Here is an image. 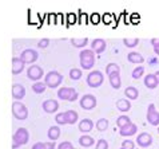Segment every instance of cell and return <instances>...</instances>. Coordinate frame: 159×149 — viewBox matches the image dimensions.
<instances>
[{
	"instance_id": "obj_1",
	"label": "cell",
	"mask_w": 159,
	"mask_h": 149,
	"mask_svg": "<svg viewBox=\"0 0 159 149\" xmlns=\"http://www.w3.org/2000/svg\"><path fill=\"white\" fill-rule=\"evenodd\" d=\"M79 62L83 70H91L95 65V54L92 50H82L79 54Z\"/></svg>"
},
{
	"instance_id": "obj_2",
	"label": "cell",
	"mask_w": 159,
	"mask_h": 149,
	"mask_svg": "<svg viewBox=\"0 0 159 149\" xmlns=\"http://www.w3.org/2000/svg\"><path fill=\"white\" fill-rule=\"evenodd\" d=\"M28 140H30V133H28V130L25 129V128H19L15 132L14 134V137H12V148L16 149V148H19L21 145H25V144L28 142Z\"/></svg>"
},
{
	"instance_id": "obj_3",
	"label": "cell",
	"mask_w": 159,
	"mask_h": 149,
	"mask_svg": "<svg viewBox=\"0 0 159 149\" xmlns=\"http://www.w3.org/2000/svg\"><path fill=\"white\" fill-rule=\"evenodd\" d=\"M61 82H63V75L59 71H55V70L50 71L46 75V78H44V85L47 87H51V89H55V87L60 86Z\"/></svg>"
},
{
	"instance_id": "obj_4",
	"label": "cell",
	"mask_w": 159,
	"mask_h": 149,
	"mask_svg": "<svg viewBox=\"0 0 159 149\" xmlns=\"http://www.w3.org/2000/svg\"><path fill=\"white\" fill-rule=\"evenodd\" d=\"M12 114L16 120H25L28 117V109L24 103H21L20 101H15L12 103Z\"/></svg>"
},
{
	"instance_id": "obj_5",
	"label": "cell",
	"mask_w": 159,
	"mask_h": 149,
	"mask_svg": "<svg viewBox=\"0 0 159 149\" xmlns=\"http://www.w3.org/2000/svg\"><path fill=\"white\" fill-rule=\"evenodd\" d=\"M78 91L74 87H60L58 91V97L63 101H68V102H75L78 99Z\"/></svg>"
},
{
	"instance_id": "obj_6",
	"label": "cell",
	"mask_w": 159,
	"mask_h": 149,
	"mask_svg": "<svg viewBox=\"0 0 159 149\" xmlns=\"http://www.w3.org/2000/svg\"><path fill=\"white\" fill-rule=\"evenodd\" d=\"M104 82V75L102 71H98V70H95V71H91L90 74L87 75V85L90 87H96L102 86V83Z\"/></svg>"
},
{
	"instance_id": "obj_7",
	"label": "cell",
	"mask_w": 159,
	"mask_h": 149,
	"mask_svg": "<svg viewBox=\"0 0 159 149\" xmlns=\"http://www.w3.org/2000/svg\"><path fill=\"white\" fill-rule=\"evenodd\" d=\"M43 69L40 66H38V65H31V66L27 69V77L28 79L34 81V82H38L40 78L43 77Z\"/></svg>"
},
{
	"instance_id": "obj_8",
	"label": "cell",
	"mask_w": 159,
	"mask_h": 149,
	"mask_svg": "<svg viewBox=\"0 0 159 149\" xmlns=\"http://www.w3.org/2000/svg\"><path fill=\"white\" fill-rule=\"evenodd\" d=\"M96 98L92 94H86L80 98V108L84 109V110H91L96 106Z\"/></svg>"
},
{
	"instance_id": "obj_9",
	"label": "cell",
	"mask_w": 159,
	"mask_h": 149,
	"mask_svg": "<svg viewBox=\"0 0 159 149\" xmlns=\"http://www.w3.org/2000/svg\"><path fill=\"white\" fill-rule=\"evenodd\" d=\"M19 58L24 65L25 63H34V62L38 60V52L35 50H32V49H27V50H24L23 52H21Z\"/></svg>"
},
{
	"instance_id": "obj_10",
	"label": "cell",
	"mask_w": 159,
	"mask_h": 149,
	"mask_svg": "<svg viewBox=\"0 0 159 149\" xmlns=\"http://www.w3.org/2000/svg\"><path fill=\"white\" fill-rule=\"evenodd\" d=\"M147 121L150 125L159 126V113L157 112L154 103H150V106L147 109Z\"/></svg>"
},
{
	"instance_id": "obj_11",
	"label": "cell",
	"mask_w": 159,
	"mask_h": 149,
	"mask_svg": "<svg viewBox=\"0 0 159 149\" xmlns=\"http://www.w3.org/2000/svg\"><path fill=\"white\" fill-rule=\"evenodd\" d=\"M42 108H43V110L46 113H48V114H52V113L58 112L59 103H58V101H56V99H47V101H44V102L42 103Z\"/></svg>"
},
{
	"instance_id": "obj_12",
	"label": "cell",
	"mask_w": 159,
	"mask_h": 149,
	"mask_svg": "<svg viewBox=\"0 0 159 149\" xmlns=\"http://www.w3.org/2000/svg\"><path fill=\"white\" fill-rule=\"evenodd\" d=\"M136 144L142 148H148L152 144V136L150 133H140L139 136H136Z\"/></svg>"
},
{
	"instance_id": "obj_13",
	"label": "cell",
	"mask_w": 159,
	"mask_h": 149,
	"mask_svg": "<svg viewBox=\"0 0 159 149\" xmlns=\"http://www.w3.org/2000/svg\"><path fill=\"white\" fill-rule=\"evenodd\" d=\"M25 97V87L20 83H14L12 85V98L16 101H20Z\"/></svg>"
},
{
	"instance_id": "obj_14",
	"label": "cell",
	"mask_w": 159,
	"mask_h": 149,
	"mask_svg": "<svg viewBox=\"0 0 159 149\" xmlns=\"http://www.w3.org/2000/svg\"><path fill=\"white\" fill-rule=\"evenodd\" d=\"M136 132H138V126L135 124H132V122H130L129 125H125L123 128L119 129V134L122 137H130V136L136 134Z\"/></svg>"
},
{
	"instance_id": "obj_15",
	"label": "cell",
	"mask_w": 159,
	"mask_h": 149,
	"mask_svg": "<svg viewBox=\"0 0 159 149\" xmlns=\"http://www.w3.org/2000/svg\"><path fill=\"white\" fill-rule=\"evenodd\" d=\"M106 47H107V43H106L104 39H94V41L91 42V50L94 51V54H102Z\"/></svg>"
},
{
	"instance_id": "obj_16",
	"label": "cell",
	"mask_w": 159,
	"mask_h": 149,
	"mask_svg": "<svg viewBox=\"0 0 159 149\" xmlns=\"http://www.w3.org/2000/svg\"><path fill=\"white\" fill-rule=\"evenodd\" d=\"M94 129V122H92L90 118H84V120H82L79 122V130H80L82 133H88L91 132V130Z\"/></svg>"
},
{
	"instance_id": "obj_17",
	"label": "cell",
	"mask_w": 159,
	"mask_h": 149,
	"mask_svg": "<svg viewBox=\"0 0 159 149\" xmlns=\"http://www.w3.org/2000/svg\"><path fill=\"white\" fill-rule=\"evenodd\" d=\"M24 70V63L20 60V58H12V74L17 75Z\"/></svg>"
},
{
	"instance_id": "obj_18",
	"label": "cell",
	"mask_w": 159,
	"mask_h": 149,
	"mask_svg": "<svg viewBox=\"0 0 159 149\" xmlns=\"http://www.w3.org/2000/svg\"><path fill=\"white\" fill-rule=\"evenodd\" d=\"M116 108H118L119 112L126 113V112H129L130 109H131V102H130L129 99H125V98L118 99L116 101Z\"/></svg>"
},
{
	"instance_id": "obj_19",
	"label": "cell",
	"mask_w": 159,
	"mask_h": 149,
	"mask_svg": "<svg viewBox=\"0 0 159 149\" xmlns=\"http://www.w3.org/2000/svg\"><path fill=\"white\" fill-rule=\"evenodd\" d=\"M47 136H48V138H50L52 142H55L56 140L60 137V128L59 126H56V125L51 126V128L48 129V132H47Z\"/></svg>"
},
{
	"instance_id": "obj_20",
	"label": "cell",
	"mask_w": 159,
	"mask_h": 149,
	"mask_svg": "<svg viewBox=\"0 0 159 149\" xmlns=\"http://www.w3.org/2000/svg\"><path fill=\"white\" fill-rule=\"evenodd\" d=\"M110 79V83H111V86L114 89H120L122 86V79H120V73H115V74H111V75L108 77Z\"/></svg>"
},
{
	"instance_id": "obj_21",
	"label": "cell",
	"mask_w": 159,
	"mask_h": 149,
	"mask_svg": "<svg viewBox=\"0 0 159 149\" xmlns=\"http://www.w3.org/2000/svg\"><path fill=\"white\" fill-rule=\"evenodd\" d=\"M144 86L147 89H155L158 86V82H157V78L154 74H148V75L144 77Z\"/></svg>"
},
{
	"instance_id": "obj_22",
	"label": "cell",
	"mask_w": 159,
	"mask_h": 149,
	"mask_svg": "<svg viewBox=\"0 0 159 149\" xmlns=\"http://www.w3.org/2000/svg\"><path fill=\"white\" fill-rule=\"evenodd\" d=\"M127 60H129V62H131V63H138V65H140V63L144 62V58L139 54V52L132 51V52H130V54L127 55Z\"/></svg>"
},
{
	"instance_id": "obj_23",
	"label": "cell",
	"mask_w": 159,
	"mask_h": 149,
	"mask_svg": "<svg viewBox=\"0 0 159 149\" xmlns=\"http://www.w3.org/2000/svg\"><path fill=\"white\" fill-rule=\"evenodd\" d=\"M64 116H66V120H67V124H70V125H74V124H76V122H78L79 114L75 110L64 112Z\"/></svg>"
},
{
	"instance_id": "obj_24",
	"label": "cell",
	"mask_w": 159,
	"mask_h": 149,
	"mask_svg": "<svg viewBox=\"0 0 159 149\" xmlns=\"http://www.w3.org/2000/svg\"><path fill=\"white\" fill-rule=\"evenodd\" d=\"M125 95L129 98V101L130 99H136L139 97V90L134 86H129V87H126V90H125Z\"/></svg>"
},
{
	"instance_id": "obj_25",
	"label": "cell",
	"mask_w": 159,
	"mask_h": 149,
	"mask_svg": "<svg viewBox=\"0 0 159 149\" xmlns=\"http://www.w3.org/2000/svg\"><path fill=\"white\" fill-rule=\"evenodd\" d=\"M79 144H80V147H83V148H90V147L94 145L95 141L91 136L84 134V136H80V137H79Z\"/></svg>"
},
{
	"instance_id": "obj_26",
	"label": "cell",
	"mask_w": 159,
	"mask_h": 149,
	"mask_svg": "<svg viewBox=\"0 0 159 149\" xmlns=\"http://www.w3.org/2000/svg\"><path fill=\"white\" fill-rule=\"evenodd\" d=\"M70 42H71V45L74 47H78V49H83V47H86L88 45L87 38H72L70 39Z\"/></svg>"
},
{
	"instance_id": "obj_27",
	"label": "cell",
	"mask_w": 159,
	"mask_h": 149,
	"mask_svg": "<svg viewBox=\"0 0 159 149\" xmlns=\"http://www.w3.org/2000/svg\"><path fill=\"white\" fill-rule=\"evenodd\" d=\"M46 85H44V82H35L32 85V91L36 94H43L44 91H46Z\"/></svg>"
},
{
	"instance_id": "obj_28",
	"label": "cell",
	"mask_w": 159,
	"mask_h": 149,
	"mask_svg": "<svg viewBox=\"0 0 159 149\" xmlns=\"http://www.w3.org/2000/svg\"><path fill=\"white\" fill-rule=\"evenodd\" d=\"M107 128H108L107 118H99V120L96 121V129H98L99 132H104V130H107Z\"/></svg>"
},
{
	"instance_id": "obj_29",
	"label": "cell",
	"mask_w": 159,
	"mask_h": 149,
	"mask_svg": "<svg viewBox=\"0 0 159 149\" xmlns=\"http://www.w3.org/2000/svg\"><path fill=\"white\" fill-rule=\"evenodd\" d=\"M106 73H107V75L110 77L111 74L120 73V67H119L116 63H108L107 66H106Z\"/></svg>"
},
{
	"instance_id": "obj_30",
	"label": "cell",
	"mask_w": 159,
	"mask_h": 149,
	"mask_svg": "<svg viewBox=\"0 0 159 149\" xmlns=\"http://www.w3.org/2000/svg\"><path fill=\"white\" fill-rule=\"evenodd\" d=\"M82 75H83V73H82L80 69L74 67V69L70 70V78H71L72 81H79L82 78Z\"/></svg>"
},
{
	"instance_id": "obj_31",
	"label": "cell",
	"mask_w": 159,
	"mask_h": 149,
	"mask_svg": "<svg viewBox=\"0 0 159 149\" xmlns=\"http://www.w3.org/2000/svg\"><path fill=\"white\" fill-rule=\"evenodd\" d=\"M130 122H131V120H130V117H129V116L122 114L120 117H118V120H116V125L119 126V129H120V128H123L125 125H129Z\"/></svg>"
},
{
	"instance_id": "obj_32",
	"label": "cell",
	"mask_w": 159,
	"mask_h": 149,
	"mask_svg": "<svg viewBox=\"0 0 159 149\" xmlns=\"http://www.w3.org/2000/svg\"><path fill=\"white\" fill-rule=\"evenodd\" d=\"M123 43H125V46L129 47V49H134V47L139 45V39L138 38H132V39L126 38V39H123Z\"/></svg>"
},
{
	"instance_id": "obj_33",
	"label": "cell",
	"mask_w": 159,
	"mask_h": 149,
	"mask_svg": "<svg viewBox=\"0 0 159 149\" xmlns=\"http://www.w3.org/2000/svg\"><path fill=\"white\" fill-rule=\"evenodd\" d=\"M143 74H144V67L143 66H138V67L134 69V71H132V78H134V79H139Z\"/></svg>"
},
{
	"instance_id": "obj_34",
	"label": "cell",
	"mask_w": 159,
	"mask_h": 149,
	"mask_svg": "<svg viewBox=\"0 0 159 149\" xmlns=\"http://www.w3.org/2000/svg\"><path fill=\"white\" fill-rule=\"evenodd\" d=\"M55 121L58 125H66L67 124V120H66V116H64V112L63 113H58L55 116Z\"/></svg>"
},
{
	"instance_id": "obj_35",
	"label": "cell",
	"mask_w": 159,
	"mask_h": 149,
	"mask_svg": "<svg viewBox=\"0 0 159 149\" xmlns=\"http://www.w3.org/2000/svg\"><path fill=\"white\" fill-rule=\"evenodd\" d=\"M95 149H108V142L104 138H100L96 141V147Z\"/></svg>"
},
{
	"instance_id": "obj_36",
	"label": "cell",
	"mask_w": 159,
	"mask_h": 149,
	"mask_svg": "<svg viewBox=\"0 0 159 149\" xmlns=\"http://www.w3.org/2000/svg\"><path fill=\"white\" fill-rule=\"evenodd\" d=\"M58 149H76L70 141H63L58 145Z\"/></svg>"
},
{
	"instance_id": "obj_37",
	"label": "cell",
	"mask_w": 159,
	"mask_h": 149,
	"mask_svg": "<svg viewBox=\"0 0 159 149\" xmlns=\"http://www.w3.org/2000/svg\"><path fill=\"white\" fill-rule=\"evenodd\" d=\"M135 144L134 141H131V140H125V141L122 142V148L123 149H135Z\"/></svg>"
},
{
	"instance_id": "obj_38",
	"label": "cell",
	"mask_w": 159,
	"mask_h": 149,
	"mask_svg": "<svg viewBox=\"0 0 159 149\" xmlns=\"http://www.w3.org/2000/svg\"><path fill=\"white\" fill-rule=\"evenodd\" d=\"M48 45H50V39H47V38H43L38 42L39 49H46V47H48Z\"/></svg>"
},
{
	"instance_id": "obj_39",
	"label": "cell",
	"mask_w": 159,
	"mask_h": 149,
	"mask_svg": "<svg viewBox=\"0 0 159 149\" xmlns=\"http://www.w3.org/2000/svg\"><path fill=\"white\" fill-rule=\"evenodd\" d=\"M151 45H152V47H154V51H155V54L159 55V38L151 39Z\"/></svg>"
},
{
	"instance_id": "obj_40",
	"label": "cell",
	"mask_w": 159,
	"mask_h": 149,
	"mask_svg": "<svg viewBox=\"0 0 159 149\" xmlns=\"http://www.w3.org/2000/svg\"><path fill=\"white\" fill-rule=\"evenodd\" d=\"M44 147H46V149H55V142H52V141H50V142H44Z\"/></svg>"
},
{
	"instance_id": "obj_41",
	"label": "cell",
	"mask_w": 159,
	"mask_h": 149,
	"mask_svg": "<svg viewBox=\"0 0 159 149\" xmlns=\"http://www.w3.org/2000/svg\"><path fill=\"white\" fill-rule=\"evenodd\" d=\"M32 149H46V147H44V142H36L32 147Z\"/></svg>"
},
{
	"instance_id": "obj_42",
	"label": "cell",
	"mask_w": 159,
	"mask_h": 149,
	"mask_svg": "<svg viewBox=\"0 0 159 149\" xmlns=\"http://www.w3.org/2000/svg\"><path fill=\"white\" fill-rule=\"evenodd\" d=\"M148 63H150V65H157V59H155V58L148 59Z\"/></svg>"
},
{
	"instance_id": "obj_43",
	"label": "cell",
	"mask_w": 159,
	"mask_h": 149,
	"mask_svg": "<svg viewBox=\"0 0 159 149\" xmlns=\"http://www.w3.org/2000/svg\"><path fill=\"white\" fill-rule=\"evenodd\" d=\"M154 75H155L157 82H158V85H159V70H158V71H155V74H154Z\"/></svg>"
},
{
	"instance_id": "obj_44",
	"label": "cell",
	"mask_w": 159,
	"mask_h": 149,
	"mask_svg": "<svg viewBox=\"0 0 159 149\" xmlns=\"http://www.w3.org/2000/svg\"><path fill=\"white\" fill-rule=\"evenodd\" d=\"M158 133H159V126H158Z\"/></svg>"
},
{
	"instance_id": "obj_45",
	"label": "cell",
	"mask_w": 159,
	"mask_h": 149,
	"mask_svg": "<svg viewBox=\"0 0 159 149\" xmlns=\"http://www.w3.org/2000/svg\"><path fill=\"white\" fill-rule=\"evenodd\" d=\"M120 149H123V148H120Z\"/></svg>"
}]
</instances>
